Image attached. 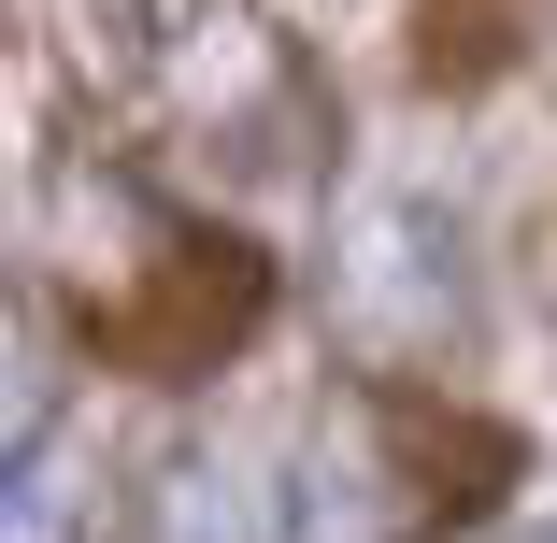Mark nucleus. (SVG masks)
I'll use <instances>...</instances> for the list:
<instances>
[{
  "mask_svg": "<svg viewBox=\"0 0 557 543\" xmlns=\"http://www.w3.org/2000/svg\"><path fill=\"white\" fill-rule=\"evenodd\" d=\"M29 300L86 358H129V372H200L258 330V258L214 244L200 214H172L144 172L115 158H44L29 186Z\"/></svg>",
  "mask_w": 557,
  "mask_h": 543,
  "instance_id": "1",
  "label": "nucleus"
},
{
  "mask_svg": "<svg viewBox=\"0 0 557 543\" xmlns=\"http://www.w3.org/2000/svg\"><path fill=\"white\" fill-rule=\"evenodd\" d=\"M115 86L230 172H314L329 100L258 0H115Z\"/></svg>",
  "mask_w": 557,
  "mask_h": 543,
  "instance_id": "2",
  "label": "nucleus"
},
{
  "mask_svg": "<svg viewBox=\"0 0 557 543\" xmlns=\"http://www.w3.org/2000/svg\"><path fill=\"white\" fill-rule=\"evenodd\" d=\"M344 330H358V358H372V372H414V358H443V344L472 330V300H458V244H443V214L386 200L372 230H358V258H344Z\"/></svg>",
  "mask_w": 557,
  "mask_h": 543,
  "instance_id": "3",
  "label": "nucleus"
},
{
  "mask_svg": "<svg viewBox=\"0 0 557 543\" xmlns=\"http://www.w3.org/2000/svg\"><path fill=\"white\" fill-rule=\"evenodd\" d=\"M86 543H300V501L244 444H158Z\"/></svg>",
  "mask_w": 557,
  "mask_h": 543,
  "instance_id": "4",
  "label": "nucleus"
},
{
  "mask_svg": "<svg viewBox=\"0 0 557 543\" xmlns=\"http://www.w3.org/2000/svg\"><path fill=\"white\" fill-rule=\"evenodd\" d=\"M515 543H557V529H515Z\"/></svg>",
  "mask_w": 557,
  "mask_h": 543,
  "instance_id": "5",
  "label": "nucleus"
}]
</instances>
